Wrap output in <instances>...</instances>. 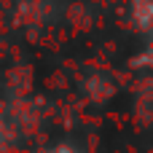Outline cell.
Segmentation results:
<instances>
[{"label": "cell", "instance_id": "obj_1", "mask_svg": "<svg viewBox=\"0 0 153 153\" xmlns=\"http://www.w3.org/2000/svg\"><path fill=\"white\" fill-rule=\"evenodd\" d=\"M132 16L137 30H153V0H132Z\"/></svg>", "mask_w": 153, "mask_h": 153}, {"label": "cell", "instance_id": "obj_2", "mask_svg": "<svg viewBox=\"0 0 153 153\" xmlns=\"http://www.w3.org/2000/svg\"><path fill=\"white\" fill-rule=\"evenodd\" d=\"M86 89H89V97H91L94 102H105V100L113 94V83H110L108 78H102V75L89 78V81H86Z\"/></svg>", "mask_w": 153, "mask_h": 153}, {"label": "cell", "instance_id": "obj_3", "mask_svg": "<svg viewBox=\"0 0 153 153\" xmlns=\"http://www.w3.org/2000/svg\"><path fill=\"white\" fill-rule=\"evenodd\" d=\"M132 67H153V43L137 56V59H132Z\"/></svg>", "mask_w": 153, "mask_h": 153}, {"label": "cell", "instance_id": "obj_4", "mask_svg": "<svg viewBox=\"0 0 153 153\" xmlns=\"http://www.w3.org/2000/svg\"><path fill=\"white\" fill-rule=\"evenodd\" d=\"M40 153H78V151L70 143H56V145H51V148H46V151H40Z\"/></svg>", "mask_w": 153, "mask_h": 153}]
</instances>
